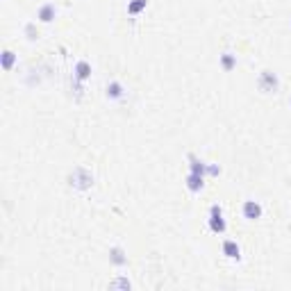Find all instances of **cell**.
<instances>
[{
    "mask_svg": "<svg viewBox=\"0 0 291 291\" xmlns=\"http://www.w3.org/2000/svg\"><path fill=\"white\" fill-rule=\"evenodd\" d=\"M209 230L214 232V234H223L227 230V223L223 219V209L221 205H212L209 207Z\"/></svg>",
    "mask_w": 291,
    "mask_h": 291,
    "instance_id": "obj_1",
    "label": "cell"
},
{
    "mask_svg": "<svg viewBox=\"0 0 291 291\" xmlns=\"http://www.w3.org/2000/svg\"><path fill=\"white\" fill-rule=\"evenodd\" d=\"M257 87H259L264 94H271V91H278V87H280V82H278V75L275 73H271V71H261L259 73V80H257Z\"/></svg>",
    "mask_w": 291,
    "mask_h": 291,
    "instance_id": "obj_2",
    "label": "cell"
},
{
    "mask_svg": "<svg viewBox=\"0 0 291 291\" xmlns=\"http://www.w3.org/2000/svg\"><path fill=\"white\" fill-rule=\"evenodd\" d=\"M71 184L73 187H77V189H89L91 184H94V175H91L87 168H75L71 175Z\"/></svg>",
    "mask_w": 291,
    "mask_h": 291,
    "instance_id": "obj_3",
    "label": "cell"
},
{
    "mask_svg": "<svg viewBox=\"0 0 291 291\" xmlns=\"http://www.w3.org/2000/svg\"><path fill=\"white\" fill-rule=\"evenodd\" d=\"M244 219H248V221H257V219H261V205L257 200H246L244 202Z\"/></svg>",
    "mask_w": 291,
    "mask_h": 291,
    "instance_id": "obj_4",
    "label": "cell"
},
{
    "mask_svg": "<svg viewBox=\"0 0 291 291\" xmlns=\"http://www.w3.org/2000/svg\"><path fill=\"white\" fill-rule=\"evenodd\" d=\"M202 187H205V175H198V173H189V175H187V189H189L191 194L202 191Z\"/></svg>",
    "mask_w": 291,
    "mask_h": 291,
    "instance_id": "obj_5",
    "label": "cell"
},
{
    "mask_svg": "<svg viewBox=\"0 0 291 291\" xmlns=\"http://www.w3.org/2000/svg\"><path fill=\"white\" fill-rule=\"evenodd\" d=\"M36 16H39V21H43V23H50V21H53L55 16H57V7H55L53 2H46V5L39 7Z\"/></svg>",
    "mask_w": 291,
    "mask_h": 291,
    "instance_id": "obj_6",
    "label": "cell"
},
{
    "mask_svg": "<svg viewBox=\"0 0 291 291\" xmlns=\"http://www.w3.org/2000/svg\"><path fill=\"white\" fill-rule=\"evenodd\" d=\"M223 255H226L227 259H239V257H241V248H239L237 241L226 239V241H223Z\"/></svg>",
    "mask_w": 291,
    "mask_h": 291,
    "instance_id": "obj_7",
    "label": "cell"
},
{
    "mask_svg": "<svg viewBox=\"0 0 291 291\" xmlns=\"http://www.w3.org/2000/svg\"><path fill=\"white\" fill-rule=\"evenodd\" d=\"M123 96H125L123 84H121L119 80H109V84H107V98L109 100H121Z\"/></svg>",
    "mask_w": 291,
    "mask_h": 291,
    "instance_id": "obj_8",
    "label": "cell"
},
{
    "mask_svg": "<svg viewBox=\"0 0 291 291\" xmlns=\"http://www.w3.org/2000/svg\"><path fill=\"white\" fill-rule=\"evenodd\" d=\"M109 261H112L114 266H125V264H128V255H125V250L121 248V246H114V248L109 250Z\"/></svg>",
    "mask_w": 291,
    "mask_h": 291,
    "instance_id": "obj_9",
    "label": "cell"
},
{
    "mask_svg": "<svg viewBox=\"0 0 291 291\" xmlns=\"http://www.w3.org/2000/svg\"><path fill=\"white\" fill-rule=\"evenodd\" d=\"M89 75H91V64L89 62H84V60H80L75 64V80L77 82H84Z\"/></svg>",
    "mask_w": 291,
    "mask_h": 291,
    "instance_id": "obj_10",
    "label": "cell"
},
{
    "mask_svg": "<svg viewBox=\"0 0 291 291\" xmlns=\"http://www.w3.org/2000/svg\"><path fill=\"white\" fill-rule=\"evenodd\" d=\"M189 162H191V173H198V175H207L209 173V164L198 160L196 155H189Z\"/></svg>",
    "mask_w": 291,
    "mask_h": 291,
    "instance_id": "obj_11",
    "label": "cell"
},
{
    "mask_svg": "<svg viewBox=\"0 0 291 291\" xmlns=\"http://www.w3.org/2000/svg\"><path fill=\"white\" fill-rule=\"evenodd\" d=\"M221 66H223V71H232V68L237 66V55L226 50V53L221 55Z\"/></svg>",
    "mask_w": 291,
    "mask_h": 291,
    "instance_id": "obj_12",
    "label": "cell"
},
{
    "mask_svg": "<svg viewBox=\"0 0 291 291\" xmlns=\"http://www.w3.org/2000/svg\"><path fill=\"white\" fill-rule=\"evenodd\" d=\"M146 7H148V0H130L128 14H130V16H137V14H141Z\"/></svg>",
    "mask_w": 291,
    "mask_h": 291,
    "instance_id": "obj_13",
    "label": "cell"
},
{
    "mask_svg": "<svg viewBox=\"0 0 291 291\" xmlns=\"http://www.w3.org/2000/svg\"><path fill=\"white\" fill-rule=\"evenodd\" d=\"M14 62H16V55H14L12 50H5V53H2V68H5V71H12Z\"/></svg>",
    "mask_w": 291,
    "mask_h": 291,
    "instance_id": "obj_14",
    "label": "cell"
},
{
    "mask_svg": "<svg viewBox=\"0 0 291 291\" xmlns=\"http://www.w3.org/2000/svg\"><path fill=\"white\" fill-rule=\"evenodd\" d=\"M25 32H28V34H30V39H36V32H34V28H32V25H28V28H25Z\"/></svg>",
    "mask_w": 291,
    "mask_h": 291,
    "instance_id": "obj_15",
    "label": "cell"
},
{
    "mask_svg": "<svg viewBox=\"0 0 291 291\" xmlns=\"http://www.w3.org/2000/svg\"><path fill=\"white\" fill-rule=\"evenodd\" d=\"M289 105H291V100H289Z\"/></svg>",
    "mask_w": 291,
    "mask_h": 291,
    "instance_id": "obj_16",
    "label": "cell"
}]
</instances>
